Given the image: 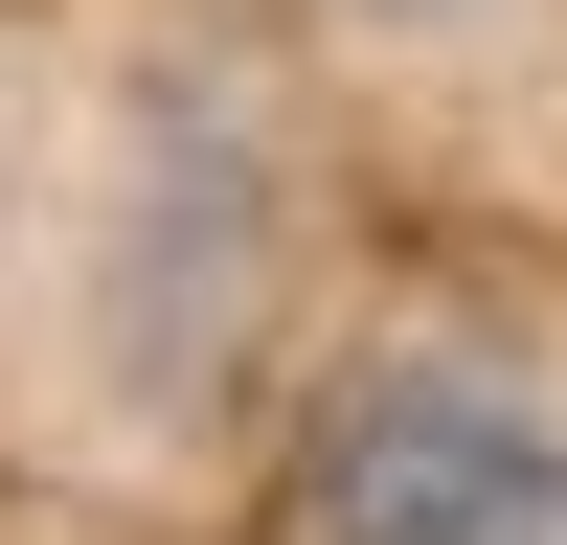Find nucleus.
Returning <instances> with one entry per match:
<instances>
[{
  "label": "nucleus",
  "mask_w": 567,
  "mask_h": 545,
  "mask_svg": "<svg viewBox=\"0 0 567 545\" xmlns=\"http://www.w3.org/2000/svg\"><path fill=\"white\" fill-rule=\"evenodd\" d=\"M318 545H567V432L477 363H386L318 432Z\"/></svg>",
  "instance_id": "nucleus-1"
}]
</instances>
